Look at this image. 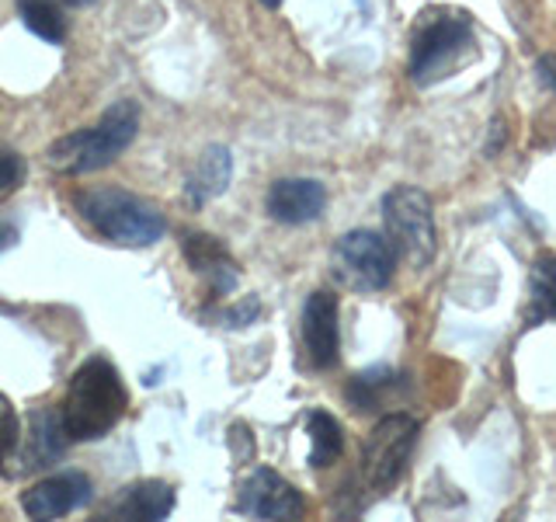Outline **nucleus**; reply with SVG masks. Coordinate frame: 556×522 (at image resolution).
<instances>
[{"instance_id": "f257e3e1", "label": "nucleus", "mask_w": 556, "mask_h": 522, "mask_svg": "<svg viewBox=\"0 0 556 522\" xmlns=\"http://www.w3.org/2000/svg\"><path fill=\"white\" fill-rule=\"evenodd\" d=\"M129 408V390L122 383V373L109 359H87L70 380L63 425L70 443H91L109 435Z\"/></svg>"}, {"instance_id": "f03ea898", "label": "nucleus", "mask_w": 556, "mask_h": 522, "mask_svg": "<svg viewBox=\"0 0 556 522\" xmlns=\"http://www.w3.org/2000/svg\"><path fill=\"white\" fill-rule=\"evenodd\" d=\"M136 133H139V104L132 98H122L94 122V126L60 136L56 144L49 147L46 164L56 174H66V178L101 171L115 164L122 150L132 147Z\"/></svg>"}, {"instance_id": "7ed1b4c3", "label": "nucleus", "mask_w": 556, "mask_h": 522, "mask_svg": "<svg viewBox=\"0 0 556 522\" xmlns=\"http://www.w3.org/2000/svg\"><path fill=\"white\" fill-rule=\"evenodd\" d=\"M74 206L84 223H91L101 237L122 244V248H150L167 231L161 209L126 188H84L77 191Z\"/></svg>"}, {"instance_id": "20e7f679", "label": "nucleus", "mask_w": 556, "mask_h": 522, "mask_svg": "<svg viewBox=\"0 0 556 522\" xmlns=\"http://www.w3.org/2000/svg\"><path fill=\"white\" fill-rule=\"evenodd\" d=\"M477 57V35L466 14L434 11L414 28L407 74L417 87H431Z\"/></svg>"}, {"instance_id": "39448f33", "label": "nucleus", "mask_w": 556, "mask_h": 522, "mask_svg": "<svg viewBox=\"0 0 556 522\" xmlns=\"http://www.w3.org/2000/svg\"><path fill=\"white\" fill-rule=\"evenodd\" d=\"M382 226L396 258H404L410 269L431 265L439 251V231H434V206L428 191L414 185H396L382 196Z\"/></svg>"}, {"instance_id": "423d86ee", "label": "nucleus", "mask_w": 556, "mask_h": 522, "mask_svg": "<svg viewBox=\"0 0 556 522\" xmlns=\"http://www.w3.org/2000/svg\"><path fill=\"white\" fill-rule=\"evenodd\" d=\"M396 254L387 237L372 231H352L344 234L334 251H330V275L338 278V286L352 293H379L390 286Z\"/></svg>"}, {"instance_id": "0eeeda50", "label": "nucleus", "mask_w": 556, "mask_h": 522, "mask_svg": "<svg viewBox=\"0 0 556 522\" xmlns=\"http://www.w3.org/2000/svg\"><path fill=\"white\" fill-rule=\"evenodd\" d=\"M414 443H417V418L404 411L379 418L362 446V481L369 484L372 492H390V487L404 477Z\"/></svg>"}, {"instance_id": "6e6552de", "label": "nucleus", "mask_w": 556, "mask_h": 522, "mask_svg": "<svg viewBox=\"0 0 556 522\" xmlns=\"http://www.w3.org/2000/svg\"><path fill=\"white\" fill-rule=\"evenodd\" d=\"M237 509L251 519H271V522H289L300 519L306 512L303 495L295 492V484H289L278 470L257 467L254 474L243 481Z\"/></svg>"}, {"instance_id": "1a4fd4ad", "label": "nucleus", "mask_w": 556, "mask_h": 522, "mask_svg": "<svg viewBox=\"0 0 556 522\" xmlns=\"http://www.w3.org/2000/svg\"><path fill=\"white\" fill-rule=\"evenodd\" d=\"M303 352L313 370H330L338 365L341 356V331H338V296L317 289L309 293V300L303 307Z\"/></svg>"}, {"instance_id": "9d476101", "label": "nucleus", "mask_w": 556, "mask_h": 522, "mask_svg": "<svg viewBox=\"0 0 556 522\" xmlns=\"http://www.w3.org/2000/svg\"><path fill=\"white\" fill-rule=\"evenodd\" d=\"M94 498V484L80 470H63V474H52L28 487L22 498V509L28 519H63L70 512L84 509Z\"/></svg>"}, {"instance_id": "9b49d317", "label": "nucleus", "mask_w": 556, "mask_h": 522, "mask_svg": "<svg viewBox=\"0 0 556 522\" xmlns=\"http://www.w3.org/2000/svg\"><path fill=\"white\" fill-rule=\"evenodd\" d=\"M70 446V435L63 425V411L52 408H35L28 414V428L22 435V443L14 449V460L22 463L17 474H28V470H42L49 463L63 460V452Z\"/></svg>"}, {"instance_id": "f8f14e48", "label": "nucleus", "mask_w": 556, "mask_h": 522, "mask_svg": "<svg viewBox=\"0 0 556 522\" xmlns=\"http://www.w3.org/2000/svg\"><path fill=\"white\" fill-rule=\"evenodd\" d=\"M265 209L275 223L303 226V223L320 220V213L327 209V188L313 178H278L268 188Z\"/></svg>"}, {"instance_id": "ddd939ff", "label": "nucleus", "mask_w": 556, "mask_h": 522, "mask_svg": "<svg viewBox=\"0 0 556 522\" xmlns=\"http://www.w3.org/2000/svg\"><path fill=\"white\" fill-rule=\"evenodd\" d=\"M181 251L188 258L191 272L208 283V293H213V296H226V293L237 289L240 269H237L233 254L223 248L219 237H213V234H188L181 240Z\"/></svg>"}, {"instance_id": "4468645a", "label": "nucleus", "mask_w": 556, "mask_h": 522, "mask_svg": "<svg viewBox=\"0 0 556 522\" xmlns=\"http://www.w3.org/2000/svg\"><path fill=\"white\" fill-rule=\"evenodd\" d=\"M174 512V487L164 481H136L104 505L112 522H161Z\"/></svg>"}, {"instance_id": "2eb2a0df", "label": "nucleus", "mask_w": 556, "mask_h": 522, "mask_svg": "<svg viewBox=\"0 0 556 522\" xmlns=\"http://www.w3.org/2000/svg\"><path fill=\"white\" fill-rule=\"evenodd\" d=\"M230 178H233V157L226 147H208L202 150L199 164L191 167L188 182H185V196L188 202L202 209L205 202L219 199L226 188H230Z\"/></svg>"}, {"instance_id": "dca6fc26", "label": "nucleus", "mask_w": 556, "mask_h": 522, "mask_svg": "<svg viewBox=\"0 0 556 522\" xmlns=\"http://www.w3.org/2000/svg\"><path fill=\"white\" fill-rule=\"evenodd\" d=\"M556 318V254H539L529 272V318L526 327H539Z\"/></svg>"}, {"instance_id": "f3484780", "label": "nucleus", "mask_w": 556, "mask_h": 522, "mask_svg": "<svg viewBox=\"0 0 556 522\" xmlns=\"http://www.w3.org/2000/svg\"><path fill=\"white\" fill-rule=\"evenodd\" d=\"M306 435H309V467H330L344 452L341 422L327 411H306Z\"/></svg>"}, {"instance_id": "a211bd4d", "label": "nucleus", "mask_w": 556, "mask_h": 522, "mask_svg": "<svg viewBox=\"0 0 556 522\" xmlns=\"http://www.w3.org/2000/svg\"><path fill=\"white\" fill-rule=\"evenodd\" d=\"M17 17H22L31 35H39V39L52 46L66 39V14L60 0H17Z\"/></svg>"}, {"instance_id": "6ab92c4d", "label": "nucleus", "mask_w": 556, "mask_h": 522, "mask_svg": "<svg viewBox=\"0 0 556 522\" xmlns=\"http://www.w3.org/2000/svg\"><path fill=\"white\" fill-rule=\"evenodd\" d=\"M393 387H396V373L387 370V365H379V370H365L352 376L344 397L355 411H379V405L387 400V394H393Z\"/></svg>"}, {"instance_id": "aec40b11", "label": "nucleus", "mask_w": 556, "mask_h": 522, "mask_svg": "<svg viewBox=\"0 0 556 522\" xmlns=\"http://www.w3.org/2000/svg\"><path fill=\"white\" fill-rule=\"evenodd\" d=\"M17 443H22V422H17V411L11 400L0 394V467L14 460Z\"/></svg>"}, {"instance_id": "412c9836", "label": "nucleus", "mask_w": 556, "mask_h": 522, "mask_svg": "<svg viewBox=\"0 0 556 522\" xmlns=\"http://www.w3.org/2000/svg\"><path fill=\"white\" fill-rule=\"evenodd\" d=\"M25 174H28L25 157L17 153V150L0 147V196H8V191H14V188H22Z\"/></svg>"}, {"instance_id": "4be33fe9", "label": "nucleus", "mask_w": 556, "mask_h": 522, "mask_svg": "<svg viewBox=\"0 0 556 522\" xmlns=\"http://www.w3.org/2000/svg\"><path fill=\"white\" fill-rule=\"evenodd\" d=\"M257 313H261L257 296H248V300H243V307L226 310V313H223V321L230 324V327H248L251 321H257Z\"/></svg>"}, {"instance_id": "5701e85b", "label": "nucleus", "mask_w": 556, "mask_h": 522, "mask_svg": "<svg viewBox=\"0 0 556 522\" xmlns=\"http://www.w3.org/2000/svg\"><path fill=\"white\" fill-rule=\"evenodd\" d=\"M14 244H17V226H14V220H8L4 213H0V251L14 248Z\"/></svg>"}, {"instance_id": "b1692460", "label": "nucleus", "mask_w": 556, "mask_h": 522, "mask_svg": "<svg viewBox=\"0 0 556 522\" xmlns=\"http://www.w3.org/2000/svg\"><path fill=\"white\" fill-rule=\"evenodd\" d=\"M539 74H543V80L556 91V57H553V52H546V57H539Z\"/></svg>"}, {"instance_id": "393cba45", "label": "nucleus", "mask_w": 556, "mask_h": 522, "mask_svg": "<svg viewBox=\"0 0 556 522\" xmlns=\"http://www.w3.org/2000/svg\"><path fill=\"white\" fill-rule=\"evenodd\" d=\"M60 4H70V8H87V4H94V0H60Z\"/></svg>"}, {"instance_id": "a878e982", "label": "nucleus", "mask_w": 556, "mask_h": 522, "mask_svg": "<svg viewBox=\"0 0 556 522\" xmlns=\"http://www.w3.org/2000/svg\"><path fill=\"white\" fill-rule=\"evenodd\" d=\"M261 4H265V8H278V4H282V0H261Z\"/></svg>"}]
</instances>
